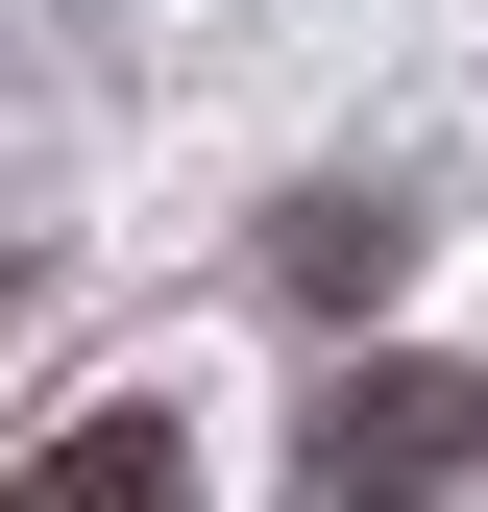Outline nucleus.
<instances>
[{
    "instance_id": "obj_3",
    "label": "nucleus",
    "mask_w": 488,
    "mask_h": 512,
    "mask_svg": "<svg viewBox=\"0 0 488 512\" xmlns=\"http://www.w3.org/2000/svg\"><path fill=\"white\" fill-rule=\"evenodd\" d=\"M391 269H415V220H391V196H269V293H293V317H366Z\"/></svg>"
},
{
    "instance_id": "obj_2",
    "label": "nucleus",
    "mask_w": 488,
    "mask_h": 512,
    "mask_svg": "<svg viewBox=\"0 0 488 512\" xmlns=\"http://www.w3.org/2000/svg\"><path fill=\"white\" fill-rule=\"evenodd\" d=\"M171 488H196V439H171V391H122V415H74V439H49L0 512H171Z\"/></svg>"
},
{
    "instance_id": "obj_1",
    "label": "nucleus",
    "mask_w": 488,
    "mask_h": 512,
    "mask_svg": "<svg viewBox=\"0 0 488 512\" xmlns=\"http://www.w3.org/2000/svg\"><path fill=\"white\" fill-rule=\"evenodd\" d=\"M293 464H318V512H440L488 464V366H342Z\"/></svg>"
}]
</instances>
